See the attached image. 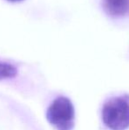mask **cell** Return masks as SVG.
Here are the masks:
<instances>
[{"label": "cell", "instance_id": "6da1fadb", "mask_svg": "<svg viewBox=\"0 0 129 130\" xmlns=\"http://www.w3.org/2000/svg\"><path fill=\"white\" fill-rule=\"evenodd\" d=\"M46 118L57 130H72L75 124V111L72 101L65 96L56 98L47 108Z\"/></svg>", "mask_w": 129, "mask_h": 130}, {"label": "cell", "instance_id": "7a4b0ae2", "mask_svg": "<svg viewBox=\"0 0 129 130\" xmlns=\"http://www.w3.org/2000/svg\"><path fill=\"white\" fill-rule=\"evenodd\" d=\"M102 120L110 130H126L129 127V103L123 98L109 99L102 109Z\"/></svg>", "mask_w": 129, "mask_h": 130}, {"label": "cell", "instance_id": "3957f363", "mask_svg": "<svg viewBox=\"0 0 129 130\" xmlns=\"http://www.w3.org/2000/svg\"><path fill=\"white\" fill-rule=\"evenodd\" d=\"M103 7L112 18H121L129 14V0H103Z\"/></svg>", "mask_w": 129, "mask_h": 130}, {"label": "cell", "instance_id": "277c9868", "mask_svg": "<svg viewBox=\"0 0 129 130\" xmlns=\"http://www.w3.org/2000/svg\"><path fill=\"white\" fill-rule=\"evenodd\" d=\"M18 74V70L13 65L0 61V80L14 78Z\"/></svg>", "mask_w": 129, "mask_h": 130}, {"label": "cell", "instance_id": "5b68a950", "mask_svg": "<svg viewBox=\"0 0 129 130\" xmlns=\"http://www.w3.org/2000/svg\"><path fill=\"white\" fill-rule=\"evenodd\" d=\"M7 1L12 2V3H16V2H21V1H23V0H7Z\"/></svg>", "mask_w": 129, "mask_h": 130}]
</instances>
